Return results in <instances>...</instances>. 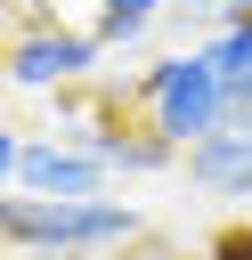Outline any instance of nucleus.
<instances>
[{
	"mask_svg": "<svg viewBox=\"0 0 252 260\" xmlns=\"http://www.w3.org/2000/svg\"><path fill=\"white\" fill-rule=\"evenodd\" d=\"M130 106H138V122L154 130V138H171L179 154L187 146H203L219 122H228V106H236V89L211 73V57L187 41V49H171V57H154L138 81H130Z\"/></svg>",
	"mask_w": 252,
	"mask_h": 260,
	"instance_id": "f03ea898",
	"label": "nucleus"
},
{
	"mask_svg": "<svg viewBox=\"0 0 252 260\" xmlns=\"http://www.w3.org/2000/svg\"><path fill=\"white\" fill-rule=\"evenodd\" d=\"M163 8L171 0H98L89 32H98V49H146V32L163 24Z\"/></svg>",
	"mask_w": 252,
	"mask_h": 260,
	"instance_id": "423d86ee",
	"label": "nucleus"
},
{
	"mask_svg": "<svg viewBox=\"0 0 252 260\" xmlns=\"http://www.w3.org/2000/svg\"><path fill=\"white\" fill-rule=\"evenodd\" d=\"M106 260H171V252H106Z\"/></svg>",
	"mask_w": 252,
	"mask_h": 260,
	"instance_id": "f8f14e48",
	"label": "nucleus"
},
{
	"mask_svg": "<svg viewBox=\"0 0 252 260\" xmlns=\"http://www.w3.org/2000/svg\"><path fill=\"white\" fill-rule=\"evenodd\" d=\"M203 260H252V219H228V228L203 244Z\"/></svg>",
	"mask_w": 252,
	"mask_h": 260,
	"instance_id": "1a4fd4ad",
	"label": "nucleus"
},
{
	"mask_svg": "<svg viewBox=\"0 0 252 260\" xmlns=\"http://www.w3.org/2000/svg\"><path fill=\"white\" fill-rule=\"evenodd\" d=\"M179 171H187V187H195V195L252 203V138H236V130H211L203 146H187V154H179Z\"/></svg>",
	"mask_w": 252,
	"mask_h": 260,
	"instance_id": "39448f33",
	"label": "nucleus"
},
{
	"mask_svg": "<svg viewBox=\"0 0 252 260\" xmlns=\"http://www.w3.org/2000/svg\"><path fill=\"white\" fill-rule=\"evenodd\" d=\"M0 260H33V252H0Z\"/></svg>",
	"mask_w": 252,
	"mask_h": 260,
	"instance_id": "ddd939ff",
	"label": "nucleus"
},
{
	"mask_svg": "<svg viewBox=\"0 0 252 260\" xmlns=\"http://www.w3.org/2000/svg\"><path fill=\"white\" fill-rule=\"evenodd\" d=\"M98 32H81V24H24V32H8V49H0V81L8 89H33V98H57V89H81V81H98Z\"/></svg>",
	"mask_w": 252,
	"mask_h": 260,
	"instance_id": "7ed1b4c3",
	"label": "nucleus"
},
{
	"mask_svg": "<svg viewBox=\"0 0 252 260\" xmlns=\"http://www.w3.org/2000/svg\"><path fill=\"white\" fill-rule=\"evenodd\" d=\"M195 49L211 57V73H219L236 98L252 89V24H219V32H211V41H195Z\"/></svg>",
	"mask_w": 252,
	"mask_h": 260,
	"instance_id": "0eeeda50",
	"label": "nucleus"
},
{
	"mask_svg": "<svg viewBox=\"0 0 252 260\" xmlns=\"http://www.w3.org/2000/svg\"><path fill=\"white\" fill-rule=\"evenodd\" d=\"M228 24H252V0H228Z\"/></svg>",
	"mask_w": 252,
	"mask_h": 260,
	"instance_id": "9b49d317",
	"label": "nucleus"
},
{
	"mask_svg": "<svg viewBox=\"0 0 252 260\" xmlns=\"http://www.w3.org/2000/svg\"><path fill=\"white\" fill-rule=\"evenodd\" d=\"M146 236V211L138 203H49V195H0V252H33V260H106V252H130Z\"/></svg>",
	"mask_w": 252,
	"mask_h": 260,
	"instance_id": "f257e3e1",
	"label": "nucleus"
},
{
	"mask_svg": "<svg viewBox=\"0 0 252 260\" xmlns=\"http://www.w3.org/2000/svg\"><path fill=\"white\" fill-rule=\"evenodd\" d=\"M16 162H24V130H16L8 114H0V195L16 187Z\"/></svg>",
	"mask_w": 252,
	"mask_h": 260,
	"instance_id": "9d476101",
	"label": "nucleus"
},
{
	"mask_svg": "<svg viewBox=\"0 0 252 260\" xmlns=\"http://www.w3.org/2000/svg\"><path fill=\"white\" fill-rule=\"evenodd\" d=\"M171 16H179L187 32H203V41H211V32L228 24V0H171Z\"/></svg>",
	"mask_w": 252,
	"mask_h": 260,
	"instance_id": "6e6552de",
	"label": "nucleus"
},
{
	"mask_svg": "<svg viewBox=\"0 0 252 260\" xmlns=\"http://www.w3.org/2000/svg\"><path fill=\"white\" fill-rule=\"evenodd\" d=\"M106 162L81 146V138H57V130H41V138H24V162H16V195H49V203H98L106 195Z\"/></svg>",
	"mask_w": 252,
	"mask_h": 260,
	"instance_id": "20e7f679",
	"label": "nucleus"
}]
</instances>
